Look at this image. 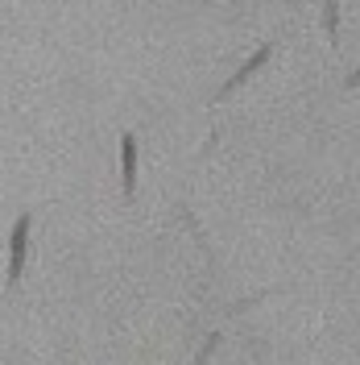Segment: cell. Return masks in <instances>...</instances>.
<instances>
[{"instance_id":"cell-1","label":"cell","mask_w":360,"mask_h":365,"mask_svg":"<svg viewBox=\"0 0 360 365\" xmlns=\"http://www.w3.org/2000/svg\"><path fill=\"white\" fill-rule=\"evenodd\" d=\"M29 225H33V216H29V212H21V216L13 220V232H9V278H4V287H9V291L21 282V274H25V253H29Z\"/></svg>"},{"instance_id":"cell-2","label":"cell","mask_w":360,"mask_h":365,"mask_svg":"<svg viewBox=\"0 0 360 365\" xmlns=\"http://www.w3.org/2000/svg\"><path fill=\"white\" fill-rule=\"evenodd\" d=\"M120 191H125V200H133L137 191V137L133 133H120Z\"/></svg>"},{"instance_id":"cell-3","label":"cell","mask_w":360,"mask_h":365,"mask_svg":"<svg viewBox=\"0 0 360 365\" xmlns=\"http://www.w3.org/2000/svg\"><path fill=\"white\" fill-rule=\"evenodd\" d=\"M270 54H273V42H265V46H261V50H257V54H248V63H245V67H240V71H236L232 79H228L224 88L216 91V100H228V96H232V91H236V88H240V83H245L248 75H257V71H261V67H265V63H270Z\"/></svg>"},{"instance_id":"cell-4","label":"cell","mask_w":360,"mask_h":365,"mask_svg":"<svg viewBox=\"0 0 360 365\" xmlns=\"http://www.w3.org/2000/svg\"><path fill=\"white\" fill-rule=\"evenodd\" d=\"M323 29L332 42L339 38V0H323Z\"/></svg>"},{"instance_id":"cell-5","label":"cell","mask_w":360,"mask_h":365,"mask_svg":"<svg viewBox=\"0 0 360 365\" xmlns=\"http://www.w3.org/2000/svg\"><path fill=\"white\" fill-rule=\"evenodd\" d=\"M356 83H360V67L352 71V75H348V88H356Z\"/></svg>"}]
</instances>
